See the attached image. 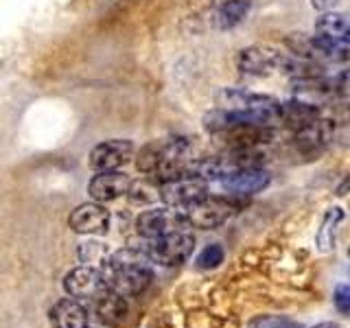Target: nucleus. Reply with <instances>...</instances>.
<instances>
[{
	"label": "nucleus",
	"mask_w": 350,
	"mask_h": 328,
	"mask_svg": "<svg viewBox=\"0 0 350 328\" xmlns=\"http://www.w3.org/2000/svg\"><path fill=\"white\" fill-rule=\"evenodd\" d=\"M217 101H219V107L241 112L254 120V123L265 125V127H276L282 118V103L267 94L247 92V90H241V87H224V90L219 92Z\"/></svg>",
	"instance_id": "nucleus-2"
},
{
	"label": "nucleus",
	"mask_w": 350,
	"mask_h": 328,
	"mask_svg": "<svg viewBox=\"0 0 350 328\" xmlns=\"http://www.w3.org/2000/svg\"><path fill=\"white\" fill-rule=\"evenodd\" d=\"M313 328H339L335 322H322V324H317V326H313Z\"/></svg>",
	"instance_id": "nucleus-24"
},
{
	"label": "nucleus",
	"mask_w": 350,
	"mask_h": 328,
	"mask_svg": "<svg viewBox=\"0 0 350 328\" xmlns=\"http://www.w3.org/2000/svg\"><path fill=\"white\" fill-rule=\"evenodd\" d=\"M241 204L228 197H202L200 202L191 204L184 208L182 215L186 219L189 228H200V230H213L224 226L228 219H232L239 213Z\"/></svg>",
	"instance_id": "nucleus-3"
},
{
	"label": "nucleus",
	"mask_w": 350,
	"mask_h": 328,
	"mask_svg": "<svg viewBox=\"0 0 350 328\" xmlns=\"http://www.w3.org/2000/svg\"><path fill=\"white\" fill-rule=\"evenodd\" d=\"M206 195H208V182L197 178L193 173H184L173 180L158 184V197L169 208H175V210H184V208L200 202Z\"/></svg>",
	"instance_id": "nucleus-5"
},
{
	"label": "nucleus",
	"mask_w": 350,
	"mask_h": 328,
	"mask_svg": "<svg viewBox=\"0 0 350 328\" xmlns=\"http://www.w3.org/2000/svg\"><path fill=\"white\" fill-rule=\"evenodd\" d=\"M219 182H221V186L228 193L245 197V195H256L260 191H265L271 182V175L260 167H250V169H239L234 173H230Z\"/></svg>",
	"instance_id": "nucleus-10"
},
{
	"label": "nucleus",
	"mask_w": 350,
	"mask_h": 328,
	"mask_svg": "<svg viewBox=\"0 0 350 328\" xmlns=\"http://www.w3.org/2000/svg\"><path fill=\"white\" fill-rule=\"evenodd\" d=\"M333 138H335V120L324 118V116H315L306 125L293 129L295 149L309 158L322 153L328 145H331Z\"/></svg>",
	"instance_id": "nucleus-6"
},
{
	"label": "nucleus",
	"mask_w": 350,
	"mask_h": 328,
	"mask_svg": "<svg viewBox=\"0 0 350 328\" xmlns=\"http://www.w3.org/2000/svg\"><path fill=\"white\" fill-rule=\"evenodd\" d=\"M129 184H131V180L125 173L103 171V173H96L90 180V184H88V193H90V197L96 204H107V202H114L118 197L127 195Z\"/></svg>",
	"instance_id": "nucleus-11"
},
{
	"label": "nucleus",
	"mask_w": 350,
	"mask_h": 328,
	"mask_svg": "<svg viewBox=\"0 0 350 328\" xmlns=\"http://www.w3.org/2000/svg\"><path fill=\"white\" fill-rule=\"evenodd\" d=\"M134 156V142L123 138L105 140L90 151V167L96 173L103 171H118Z\"/></svg>",
	"instance_id": "nucleus-8"
},
{
	"label": "nucleus",
	"mask_w": 350,
	"mask_h": 328,
	"mask_svg": "<svg viewBox=\"0 0 350 328\" xmlns=\"http://www.w3.org/2000/svg\"><path fill=\"white\" fill-rule=\"evenodd\" d=\"M136 230L145 238H158L171 232H180V230H189V223H186L182 210H175V208L167 206L142 213L136 219Z\"/></svg>",
	"instance_id": "nucleus-7"
},
{
	"label": "nucleus",
	"mask_w": 350,
	"mask_h": 328,
	"mask_svg": "<svg viewBox=\"0 0 350 328\" xmlns=\"http://www.w3.org/2000/svg\"><path fill=\"white\" fill-rule=\"evenodd\" d=\"M224 258H226V251L221 245H217V243L208 245L206 249H202V254L197 256V267L200 269H215V267L221 265Z\"/></svg>",
	"instance_id": "nucleus-20"
},
{
	"label": "nucleus",
	"mask_w": 350,
	"mask_h": 328,
	"mask_svg": "<svg viewBox=\"0 0 350 328\" xmlns=\"http://www.w3.org/2000/svg\"><path fill=\"white\" fill-rule=\"evenodd\" d=\"M107 289L120 295H140L153 280V267L145 251L125 247L109 254L98 267Z\"/></svg>",
	"instance_id": "nucleus-1"
},
{
	"label": "nucleus",
	"mask_w": 350,
	"mask_h": 328,
	"mask_svg": "<svg viewBox=\"0 0 350 328\" xmlns=\"http://www.w3.org/2000/svg\"><path fill=\"white\" fill-rule=\"evenodd\" d=\"M105 287L101 271L94 267H77L64 276V291L75 300H94Z\"/></svg>",
	"instance_id": "nucleus-9"
},
{
	"label": "nucleus",
	"mask_w": 350,
	"mask_h": 328,
	"mask_svg": "<svg viewBox=\"0 0 350 328\" xmlns=\"http://www.w3.org/2000/svg\"><path fill=\"white\" fill-rule=\"evenodd\" d=\"M252 0H226L217 7L215 11V25L221 31H230L237 25L245 20V16L250 14Z\"/></svg>",
	"instance_id": "nucleus-15"
},
{
	"label": "nucleus",
	"mask_w": 350,
	"mask_h": 328,
	"mask_svg": "<svg viewBox=\"0 0 350 328\" xmlns=\"http://www.w3.org/2000/svg\"><path fill=\"white\" fill-rule=\"evenodd\" d=\"M333 302H335L337 311L342 313V315L350 313V287H348V284H339V287L335 289Z\"/></svg>",
	"instance_id": "nucleus-22"
},
{
	"label": "nucleus",
	"mask_w": 350,
	"mask_h": 328,
	"mask_svg": "<svg viewBox=\"0 0 350 328\" xmlns=\"http://www.w3.org/2000/svg\"><path fill=\"white\" fill-rule=\"evenodd\" d=\"M127 195L134 204H151L158 200V184H151V182L129 184Z\"/></svg>",
	"instance_id": "nucleus-19"
},
{
	"label": "nucleus",
	"mask_w": 350,
	"mask_h": 328,
	"mask_svg": "<svg viewBox=\"0 0 350 328\" xmlns=\"http://www.w3.org/2000/svg\"><path fill=\"white\" fill-rule=\"evenodd\" d=\"M337 3L339 0H311V7L313 9H317V11H333L335 7H337Z\"/></svg>",
	"instance_id": "nucleus-23"
},
{
	"label": "nucleus",
	"mask_w": 350,
	"mask_h": 328,
	"mask_svg": "<svg viewBox=\"0 0 350 328\" xmlns=\"http://www.w3.org/2000/svg\"><path fill=\"white\" fill-rule=\"evenodd\" d=\"M195 247V238L189 230L171 232L158 238H149V245L145 254L151 262H158L162 267H178L184 260H189Z\"/></svg>",
	"instance_id": "nucleus-4"
},
{
	"label": "nucleus",
	"mask_w": 350,
	"mask_h": 328,
	"mask_svg": "<svg viewBox=\"0 0 350 328\" xmlns=\"http://www.w3.org/2000/svg\"><path fill=\"white\" fill-rule=\"evenodd\" d=\"M342 219H344L342 208H331V210L326 213L320 232H317V243H320V249L326 251V249L333 247V243H335V230H337L339 223H342Z\"/></svg>",
	"instance_id": "nucleus-16"
},
{
	"label": "nucleus",
	"mask_w": 350,
	"mask_h": 328,
	"mask_svg": "<svg viewBox=\"0 0 350 328\" xmlns=\"http://www.w3.org/2000/svg\"><path fill=\"white\" fill-rule=\"evenodd\" d=\"M94 311L103 324L116 326L123 322L127 315V300H125V295H120L112 289H103L94 298Z\"/></svg>",
	"instance_id": "nucleus-14"
},
{
	"label": "nucleus",
	"mask_w": 350,
	"mask_h": 328,
	"mask_svg": "<svg viewBox=\"0 0 350 328\" xmlns=\"http://www.w3.org/2000/svg\"><path fill=\"white\" fill-rule=\"evenodd\" d=\"M49 317L55 328H88L85 306L75 298H62L49 311Z\"/></svg>",
	"instance_id": "nucleus-13"
},
{
	"label": "nucleus",
	"mask_w": 350,
	"mask_h": 328,
	"mask_svg": "<svg viewBox=\"0 0 350 328\" xmlns=\"http://www.w3.org/2000/svg\"><path fill=\"white\" fill-rule=\"evenodd\" d=\"M250 328H302L298 322L280 315H258L250 322Z\"/></svg>",
	"instance_id": "nucleus-21"
},
{
	"label": "nucleus",
	"mask_w": 350,
	"mask_h": 328,
	"mask_svg": "<svg viewBox=\"0 0 350 328\" xmlns=\"http://www.w3.org/2000/svg\"><path fill=\"white\" fill-rule=\"evenodd\" d=\"M68 223L77 234H103L109 226V213L101 204H81L68 217Z\"/></svg>",
	"instance_id": "nucleus-12"
},
{
	"label": "nucleus",
	"mask_w": 350,
	"mask_h": 328,
	"mask_svg": "<svg viewBox=\"0 0 350 328\" xmlns=\"http://www.w3.org/2000/svg\"><path fill=\"white\" fill-rule=\"evenodd\" d=\"M160 162H162V147L158 142H153V145H147L140 149L138 158H136V167H138V171L147 173L153 178V173L158 171Z\"/></svg>",
	"instance_id": "nucleus-17"
},
{
	"label": "nucleus",
	"mask_w": 350,
	"mask_h": 328,
	"mask_svg": "<svg viewBox=\"0 0 350 328\" xmlns=\"http://www.w3.org/2000/svg\"><path fill=\"white\" fill-rule=\"evenodd\" d=\"M77 254H79V260L83 262L85 267L98 269L105 262V258H107V249L101 243H98V241H88V243L79 245Z\"/></svg>",
	"instance_id": "nucleus-18"
}]
</instances>
